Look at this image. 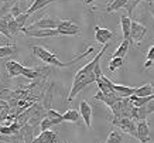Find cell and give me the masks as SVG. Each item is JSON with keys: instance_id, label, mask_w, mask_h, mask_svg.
<instances>
[{"instance_id": "1", "label": "cell", "mask_w": 154, "mask_h": 143, "mask_svg": "<svg viewBox=\"0 0 154 143\" xmlns=\"http://www.w3.org/2000/svg\"><path fill=\"white\" fill-rule=\"evenodd\" d=\"M31 50H33V54H34V56L37 57V58H40L41 61H44L45 64H48V65H55V67H60V68H65V67H69V65L75 64L76 61H79V60H82V58H85V57H88L89 52H92V51H94V47H89V48L85 51V52H82V54H81V56H78V57H75L74 60L68 61V62H61V61L57 58V56L54 54V52L45 50L44 47L33 46V47H31Z\"/></svg>"}, {"instance_id": "2", "label": "cell", "mask_w": 154, "mask_h": 143, "mask_svg": "<svg viewBox=\"0 0 154 143\" xmlns=\"http://www.w3.org/2000/svg\"><path fill=\"white\" fill-rule=\"evenodd\" d=\"M61 20L58 17H42L38 19L37 21H34L33 24H30L28 27H26L27 30H38V28H58Z\"/></svg>"}, {"instance_id": "3", "label": "cell", "mask_w": 154, "mask_h": 143, "mask_svg": "<svg viewBox=\"0 0 154 143\" xmlns=\"http://www.w3.org/2000/svg\"><path fill=\"white\" fill-rule=\"evenodd\" d=\"M115 126H117L119 129H122L123 132H126V133L131 135V136H134L137 135V123H136L133 119H130V118H122V119H113L112 122Z\"/></svg>"}, {"instance_id": "4", "label": "cell", "mask_w": 154, "mask_h": 143, "mask_svg": "<svg viewBox=\"0 0 154 143\" xmlns=\"http://www.w3.org/2000/svg\"><path fill=\"white\" fill-rule=\"evenodd\" d=\"M57 30L60 33V36H76L81 33L79 26L75 24L72 20H61Z\"/></svg>"}, {"instance_id": "5", "label": "cell", "mask_w": 154, "mask_h": 143, "mask_svg": "<svg viewBox=\"0 0 154 143\" xmlns=\"http://www.w3.org/2000/svg\"><path fill=\"white\" fill-rule=\"evenodd\" d=\"M21 33H24L27 37H35V38H44V37H55L60 36V33L57 28H38V30H27L24 27L21 30Z\"/></svg>"}, {"instance_id": "6", "label": "cell", "mask_w": 154, "mask_h": 143, "mask_svg": "<svg viewBox=\"0 0 154 143\" xmlns=\"http://www.w3.org/2000/svg\"><path fill=\"white\" fill-rule=\"evenodd\" d=\"M147 34V27L143 24L137 23V21H131V30H130V38L134 40L136 43H141V40L144 38Z\"/></svg>"}, {"instance_id": "7", "label": "cell", "mask_w": 154, "mask_h": 143, "mask_svg": "<svg viewBox=\"0 0 154 143\" xmlns=\"http://www.w3.org/2000/svg\"><path fill=\"white\" fill-rule=\"evenodd\" d=\"M137 135L136 139H139L141 143H149L150 142V128L147 120H140L137 122Z\"/></svg>"}, {"instance_id": "8", "label": "cell", "mask_w": 154, "mask_h": 143, "mask_svg": "<svg viewBox=\"0 0 154 143\" xmlns=\"http://www.w3.org/2000/svg\"><path fill=\"white\" fill-rule=\"evenodd\" d=\"M107 84H109V87L112 88L113 91L119 95L120 98H129L130 95H133L136 91V88L133 87H126V85H117V84L112 82L110 79L107 78Z\"/></svg>"}, {"instance_id": "9", "label": "cell", "mask_w": 154, "mask_h": 143, "mask_svg": "<svg viewBox=\"0 0 154 143\" xmlns=\"http://www.w3.org/2000/svg\"><path fill=\"white\" fill-rule=\"evenodd\" d=\"M113 37V33L109 28H102V27H95V38L99 44H109V40Z\"/></svg>"}, {"instance_id": "10", "label": "cell", "mask_w": 154, "mask_h": 143, "mask_svg": "<svg viewBox=\"0 0 154 143\" xmlns=\"http://www.w3.org/2000/svg\"><path fill=\"white\" fill-rule=\"evenodd\" d=\"M79 113L82 116V119H84L85 125H86V128H91L92 126V123H91V120H92V106L89 105L86 101H81Z\"/></svg>"}, {"instance_id": "11", "label": "cell", "mask_w": 154, "mask_h": 143, "mask_svg": "<svg viewBox=\"0 0 154 143\" xmlns=\"http://www.w3.org/2000/svg\"><path fill=\"white\" fill-rule=\"evenodd\" d=\"M95 99H96V101H102L103 103H106V105L110 108V106L115 105L117 101H120L122 98L119 97L116 92H112V94H107V95H105L103 92H100V91H99V92L95 95Z\"/></svg>"}, {"instance_id": "12", "label": "cell", "mask_w": 154, "mask_h": 143, "mask_svg": "<svg viewBox=\"0 0 154 143\" xmlns=\"http://www.w3.org/2000/svg\"><path fill=\"white\" fill-rule=\"evenodd\" d=\"M24 65L17 62V61H7L6 62V69H7V74H9L10 78H16L21 75V71H23Z\"/></svg>"}, {"instance_id": "13", "label": "cell", "mask_w": 154, "mask_h": 143, "mask_svg": "<svg viewBox=\"0 0 154 143\" xmlns=\"http://www.w3.org/2000/svg\"><path fill=\"white\" fill-rule=\"evenodd\" d=\"M33 143H57V133L50 130H44L33 140Z\"/></svg>"}, {"instance_id": "14", "label": "cell", "mask_w": 154, "mask_h": 143, "mask_svg": "<svg viewBox=\"0 0 154 143\" xmlns=\"http://www.w3.org/2000/svg\"><path fill=\"white\" fill-rule=\"evenodd\" d=\"M54 2H58V0H34L33 5L28 7L27 13L30 14V16H33L34 13H37L40 10L45 9V6H48L50 3H54Z\"/></svg>"}, {"instance_id": "15", "label": "cell", "mask_w": 154, "mask_h": 143, "mask_svg": "<svg viewBox=\"0 0 154 143\" xmlns=\"http://www.w3.org/2000/svg\"><path fill=\"white\" fill-rule=\"evenodd\" d=\"M13 16L11 14H6V16H3V17H0V34H3L5 37H7L9 40H11L13 38V36L10 34L9 31V20L11 19Z\"/></svg>"}, {"instance_id": "16", "label": "cell", "mask_w": 154, "mask_h": 143, "mask_svg": "<svg viewBox=\"0 0 154 143\" xmlns=\"http://www.w3.org/2000/svg\"><path fill=\"white\" fill-rule=\"evenodd\" d=\"M131 21L133 20L123 14L120 17V26H122V31H123V38H130V30H131Z\"/></svg>"}, {"instance_id": "17", "label": "cell", "mask_w": 154, "mask_h": 143, "mask_svg": "<svg viewBox=\"0 0 154 143\" xmlns=\"http://www.w3.org/2000/svg\"><path fill=\"white\" fill-rule=\"evenodd\" d=\"M11 111H13V109H11V106H10L9 102L5 101V99H0V125H2L3 120H6L9 118Z\"/></svg>"}, {"instance_id": "18", "label": "cell", "mask_w": 154, "mask_h": 143, "mask_svg": "<svg viewBox=\"0 0 154 143\" xmlns=\"http://www.w3.org/2000/svg\"><path fill=\"white\" fill-rule=\"evenodd\" d=\"M130 40L131 38H123V41L119 47H117V50L113 52V57H120V58H125V56L127 54V51H129V46H130Z\"/></svg>"}, {"instance_id": "19", "label": "cell", "mask_w": 154, "mask_h": 143, "mask_svg": "<svg viewBox=\"0 0 154 143\" xmlns=\"http://www.w3.org/2000/svg\"><path fill=\"white\" fill-rule=\"evenodd\" d=\"M134 95L136 97H140V98L151 97V95H153V84H146V85H143V87L136 88Z\"/></svg>"}, {"instance_id": "20", "label": "cell", "mask_w": 154, "mask_h": 143, "mask_svg": "<svg viewBox=\"0 0 154 143\" xmlns=\"http://www.w3.org/2000/svg\"><path fill=\"white\" fill-rule=\"evenodd\" d=\"M81 118V113L76 109H68V111L62 115V119H64V122H74V123H76L78 120H79Z\"/></svg>"}, {"instance_id": "21", "label": "cell", "mask_w": 154, "mask_h": 143, "mask_svg": "<svg viewBox=\"0 0 154 143\" xmlns=\"http://www.w3.org/2000/svg\"><path fill=\"white\" fill-rule=\"evenodd\" d=\"M61 120H55V119H50V118H44V119L40 122V129H41V132H44V130H50L52 128V126H55V125H60Z\"/></svg>"}, {"instance_id": "22", "label": "cell", "mask_w": 154, "mask_h": 143, "mask_svg": "<svg viewBox=\"0 0 154 143\" xmlns=\"http://www.w3.org/2000/svg\"><path fill=\"white\" fill-rule=\"evenodd\" d=\"M127 2H129V0H115V2H112V3L109 5V7L106 9V13H112V11H116V10H119V9L126 7Z\"/></svg>"}, {"instance_id": "23", "label": "cell", "mask_w": 154, "mask_h": 143, "mask_svg": "<svg viewBox=\"0 0 154 143\" xmlns=\"http://www.w3.org/2000/svg\"><path fill=\"white\" fill-rule=\"evenodd\" d=\"M125 64V60L123 58H120V57H112V60H110V62H109V71H116V69H119L122 67V65Z\"/></svg>"}, {"instance_id": "24", "label": "cell", "mask_w": 154, "mask_h": 143, "mask_svg": "<svg viewBox=\"0 0 154 143\" xmlns=\"http://www.w3.org/2000/svg\"><path fill=\"white\" fill-rule=\"evenodd\" d=\"M16 52V47L14 46H0V58L10 57Z\"/></svg>"}, {"instance_id": "25", "label": "cell", "mask_w": 154, "mask_h": 143, "mask_svg": "<svg viewBox=\"0 0 154 143\" xmlns=\"http://www.w3.org/2000/svg\"><path fill=\"white\" fill-rule=\"evenodd\" d=\"M9 31L11 36H17V34L21 33V28L19 27V24H17V21H16L14 17H11V19L9 20Z\"/></svg>"}, {"instance_id": "26", "label": "cell", "mask_w": 154, "mask_h": 143, "mask_svg": "<svg viewBox=\"0 0 154 143\" xmlns=\"http://www.w3.org/2000/svg\"><path fill=\"white\" fill-rule=\"evenodd\" d=\"M141 2H151V0H129V2H127L126 9H127V13H129V17H130V19H131V14H133V11H134V9H136V6L139 5V3H141Z\"/></svg>"}, {"instance_id": "27", "label": "cell", "mask_w": 154, "mask_h": 143, "mask_svg": "<svg viewBox=\"0 0 154 143\" xmlns=\"http://www.w3.org/2000/svg\"><path fill=\"white\" fill-rule=\"evenodd\" d=\"M122 140H123V136L120 132H110L106 143H120Z\"/></svg>"}, {"instance_id": "28", "label": "cell", "mask_w": 154, "mask_h": 143, "mask_svg": "<svg viewBox=\"0 0 154 143\" xmlns=\"http://www.w3.org/2000/svg\"><path fill=\"white\" fill-rule=\"evenodd\" d=\"M28 17H30V14L26 11V13H23V14H20V16H17L16 17V21H17V24H19V27L23 30L24 28V24H26V21L28 20Z\"/></svg>"}, {"instance_id": "29", "label": "cell", "mask_w": 154, "mask_h": 143, "mask_svg": "<svg viewBox=\"0 0 154 143\" xmlns=\"http://www.w3.org/2000/svg\"><path fill=\"white\" fill-rule=\"evenodd\" d=\"M47 118H50V119H55V120H61V122H64V119H62V115H61V113H58L57 111H54V109H50V111L47 112Z\"/></svg>"}, {"instance_id": "30", "label": "cell", "mask_w": 154, "mask_h": 143, "mask_svg": "<svg viewBox=\"0 0 154 143\" xmlns=\"http://www.w3.org/2000/svg\"><path fill=\"white\" fill-rule=\"evenodd\" d=\"M144 106H146V109H147V113H149V115L150 113H153L154 112V99H151L150 102H147Z\"/></svg>"}, {"instance_id": "31", "label": "cell", "mask_w": 154, "mask_h": 143, "mask_svg": "<svg viewBox=\"0 0 154 143\" xmlns=\"http://www.w3.org/2000/svg\"><path fill=\"white\" fill-rule=\"evenodd\" d=\"M147 60L150 61H153L154 62V44L149 48V51H147Z\"/></svg>"}, {"instance_id": "32", "label": "cell", "mask_w": 154, "mask_h": 143, "mask_svg": "<svg viewBox=\"0 0 154 143\" xmlns=\"http://www.w3.org/2000/svg\"><path fill=\"white\" fill-rule=\"evenodd\" d=\"M151 65H153V61H150V60H147L144 62V68H150V67H151Z\"/></svg>"}, {"instance_id": "33", "label": "cell", "mask_w": 154, "mask_h": 143, "mask_svg": "<svg viewBox=\"0 0 154 143\" xmlns=\"http://www.w3.org/2000/svg\"><path fill=\"white\" fill-rule=\"evenodd\" d=\"M150 11H151V14H153V17H154V7H150Z\"/></svg>"}, {"instance_id": "34", "label": "cell", "mask_w": 154, "mask_h": 143, "mask_svg": "<svg viewBox=\"0 0 154 143\" xmlns=\"http://www.w3.org/2000/svg\"><path fill=\"white\" fill-rule=\"evenodd\" d=\"M86 3H92V2H95V0H85Z\"/></svg>"}, {"instance_id": "35", "label": "cell", "mask_w": 154, "mask_h": 143, "mask_svg": "<svg viewBox=\"0 0 154 143\" xmlns=\"http://www.w3.org/2000/svg\"><path fill=\"white\" fill-rule=\"evenodd\" d=\"M153 95H154V84H153Z\"/></svg>"}, {"instance_id": "36", "label": "cell", "mask_w": 154, "mask_h": 143, "mask_svg": "<svg viewBox=\"0 0 154 143\" xmlns=\"http://www.w3.org/2000/svg\"><path fill=\"white\" fill-rule=\"evenodd\" d=\"M0 129H2V125H0Z\"/></svg>"}, {"instance_id": "37", "label": "cell", "mask_w": 154, "mask_h": 143, "mask_svg": "<svg viewBox=\"0 0 154 143\" xmlns=\"http://www.w3.org/2000/svg\"><path fill=\"white\" fill-rule=\"evenodd\" d=\"M112 2H115V0H112Z\"/></svg>"}]
</instances>
